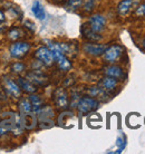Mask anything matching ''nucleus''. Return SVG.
Segmentation results:
<instances>
[{
    "mask_svg": "<svg viewBox=\"0 0 145 154\" xmlns=\"http://www.w3.org/2000/svg\"><path fill=\"white\" fill-rule=\"evenodd\" d=\"M97 107H98V100L94 97H83L77 104L78 112L83 115L95 111L97 109Z\"/></svg>",
    "mask_w": 145,
    "mask_h": 154,
    "instance_id": "f257e3e1",
    "label": "nucleus"
},
{
    "mask_svg": "<svg viewBox=\"0 0 145 154\" xmlns=\"http://www.w3.org/2000/svg\"><path fill=\"white\" fill-rule=\"evenodd\" d=\"M30 49V45L26 42H14L10 46V55L14 58H23L25 57Z\"/></svg>",
    "mask_w": 145,
    "mask_h": 154,
    "instance_id": "f03ea898",
    "label": "nucleus"
},
{
    "mask_svg": "<svg viewBox=\"0 0 145 154\" xmlns=\"http://www.w3.org/2000/svg\"><path fill=\"white\" fill-rule=\"evenodd\" d=\"M2 86H4V89L7 92L9 96L14 97V98H19L20 95H21V89H20L18 83L14 82L9 77H4Z\"/></svg>",
    "mask_w": 145,
    "mask_h": 154,
    "instance_id": "7ed1b4c3",
    "label": "nucleus"
},
{
    "mask_svg": "<svg viewBox=\"0 0 145 154\" xmlns=\"http://www.w3.org/2000/svg\"><path fill=\"white\" fill-rule=\"evenodd\" d=\"M36 58L46 66H50L55 60L53 51L48 47H40L36 50Z\"/></svg>",
    "mask_w": 145,
    "mask_h": 154,
    "instance_id": "20e7f679",
    "label": "nucleus"
},
{
    "mask_svg": "<svg viewBox=\"0 0 145 154\" xmlns=\"http://www.w3.org/2000/svg\"><path fill=\"white\" fill-rule=\"evenodd\" d=\"M123 54V47L119 45H113L111 47H107L104 51V59L107 63H115Z\"/></svg>",
    "mask_w": 145,
    "mask_h": 154,
    "instance_id": "39448f33",
    "label": "nucleus"
},
{
    "mask_svg": "<svg viewBox=\"0 0 145 154\" xmlns=\"http://www.w3.org/2000/svg\"><path fill=\"white\" fill-rule=\"evenodd\" d=\"M88 26L93 31H95L97 34L102 32L105 29L106 26V19L102 15H94L91 17V19L88 21Z\"/></svg>",
    "mask_w": 145,
    "mask_h": 154,
    "instance_id": "423d86ee",
    "label": "nucleus"
},
{
    "mask_svg": "<svg viewBox=\"0 0 145 154\" xmlns=\"http://www.w3.org/2000/svg\"><path fill=\"white\" fill-rule=\"evenodd\" d=\"M84 51L86 54L91 55V56H100L104 54V51L106 50V45H100V44H92V42H87L84 45Z\"/></svg>",
    "mask_w": 145,
    "mask_h": 154,
    "instance_id": "0eeeda50",
    "label": "nucleus"
},
{
    "mask_svg": "<svg viewBox=\"0 0 145 154\" xmlns=\"http://www.w3.org/2000/svg\"><path fill=\"white\" fill-rule=\"evenodd\" d=\"M53 51V50H51ZM54 54V58H55V60H57V64H58V67L60 68L61 70H64V72H67L72 68V63L69 62V59L66 57V55H64L63 53L60 51H53Z\"/></svg>",
    "mask_w": 145,
    "mask_h": 154,
    "instance_id": "6e6552de",
    "label": "nucleus"
},
{
    "mask_svg": "<svg viewBox=\"0 0 145 154\" xmlns=\"http://www.w3.org/2000/svg\"><path fill=\"white\" fill-rule=\"evenodd\" d=\"M54 97H55V103L59 108H67L68 106V95L66 93L65 89L63 88H58L55 94H54Z\"/></svg>",
    "mask_w": 145,
    "mask_h": 154,
    "instance_id": "1a4fd4ad",
    "label": "nucleus"
},
{
    "mask_svg": "<svg viewBox=\"0 0 145 154\" xmlns=\"http://www.w3.org/2000/svg\"><path fill=\"white\" fill-rule=\"evenodd\" d=\"M138 2V0H123L117 6V11L121 16H125L131 11V9Z\"/></svg>",
    "mask_w": 145,
    "mask_h": 154,
    "instance_id": "9d476101",
    "label": "nucleus"
},
{
    "mask_svg": "<svg viewBox=\"0 0 145 154\" xmlns=\"http://www.w3.org/2000/svg\"><path fill=\"white\" fill-rule=\"evenodd\" d=\"M28 79L34 85H40V86H44L48 83V79L47 77L42 74L40 72H32V73L28 74Z\"/></svg>",
    "mask_w": 145,
    "mask_h": 154,
    "instance_id": "9b49d317",
    "label": "nucleus"
},
{
    "mask_svg": "<svg viewBox=\"0 0 145 154\" xmlns=\"http://www.w3.org/2000/svg\"><path fill=\"white\" fill-rule=\"evenodd\" d=\"M18 85H19L20 89H23V92L28 93V94H34L37 88H36V85H34L29 79H26V78H21L19 77L18 81H17Z\"/></svg>",
    "mask_w": 145,
    "mask_h": 154,
    "instance_id": "f8f14e48",
    "label": "nucleus"
},
{
    "mask_svg": "<svg viewBox=\"0 0 145 154\" xmlns=\"http://www.w3.org/2000/svg\"><path fill=\"white\" fill-rule=\"evenodd\" d=\"M104 73H105L106 76L115 78V79H121V78L124 76L123 69L121 67H119V66H108V67L105 68Z\"/></svg>",
    "mask_w": 145,
    "mask_h": 154,
    "instance_id": "ddd939ff",
    "label": "nucleus"
},
{
    "mask_svg": "<svg viewBox=\"0 0 145 154\" xmlns=\"http://www.w3.org/2000/svg\"><path fill=\"white\" fill-rule=\"evenodd\" d=\"M31 11L35 15V17H37L39 20H45L46 19V12L45 9L42 7V5L39 1H35L32 6H31Z\"/></svg>",
    "mask_w": 145,
    "mask_h": 154,
    "instance_id": "4468645a",
    "label": "nucleus"
},
{
    "mask_svg": "<svg viewBox=\"0 0 145 154\" xmlns=\"http://www.w3.org/2000/svg\"><path fill=\"white\" fill-rule=\"evenodd\" d=\"M117 86V79L112 77H105L99 82V87H102L104 91H112Z\"/></svg>",
    "mask_w": 145,
    "mask_h": 154,
    "instance_id": "2eb2a0df",
    "label": "nucleus"
},
{
    "mask_svg": "<svg viewBox=\"0 0 145 154\" xmlns=\"http://www.w3.org/2000/svg\"><path fill=\"white\" fill-rule=\"evenodd\" d=\"M82 34L84 36V38L88 39V40L97 42V40H99V39L102 38L97 32L93 31L92 29L89 28V26H87V25H83V27H82Z\"/></svg>",
    "mask_w": 145,
    "mask_h": 154,
    "instance_id": "dca6fc26",
    "label": "nucleus"
},
{
    "mask_svg": "<svg viewBox=\"0 0 145 154\" xmlns=\"http://www.w3.org/2000/svg\"><path fill=\"white\" fill-rule=\"evenodd\" d=\"M82 5H83V0H67L65 8L69 11H76Z\"/></svg>",
    "mask_w": 145,
    "mask_h": 154,
    "instance_id": "f3484780",
    "label": "nucleus"
},
{
    "mask_svg": "<svg viewBox=\"0 0 145 154\" xmlns=\"http://www.w3.org/2000/svg\"><path fill=\"white\" fill-rule=\"evenodd\" d=\"M88 94L92 97H98V98H104L106 96V91H104L102 87H91L88 91Z\"/></svg>",
    "mask_w": 145,
    "mask_h": 154,
    "instance_id": "a211bd4d",
    "label": "nucleus"
},
{
    "mask_svg": "<svg viewBox=\"0 0 145 154\" xmlns=\"http://www.w3.org/2000/svg\"><path fill=\"white\" fill-rule=\"evenodd\" d=\"M29 102H30L31 106H32V111H38L39 108L42 107V100H40V97L37 95H31L29 97Z\"/></svg>",
    "mask_w": 145,
    "mask_h": 154,
    "instance_id": "6ab92c4d",
    "label": "nucleus"
},
{
    "mask_svg": "<svg viewBox=\"0 0 145 154\" xmlns=\"http://www.w3.org/2000/svg\"><path fill=\"white\" fill-rule=\"evenodd\" d=\"M97 0H83V6H84V10L86 12H91L95 8Z\"/></svg>",
    "mask_w": 145,
    "mask_h": 154,
    "instance_id": "aec40b11",
    "label": "nucleus"
},
{
    "mask_svg": "<svg viewBox=\"0 0 145 154\" xmlns=\"http://www.w3.org/2000/svg\"><path fill=\"white\" fill-rule=\"evenodd\" d=\"M23 35V32L20 30V29H18V28H14V29H11V30L8 32V36H9V38L14 39V40L20 38V37H21Z\"/></svg>",
    "mask_w": 145,
    "mask_h": 154,
    "instance_id": "412c9836",
    "label": "nucleus"
},
{
    "mask_svg": "<svg viewBox=\"0 0 145 154\" xmlns=\"http://www.w3.org/2000/svg\"><path fill=\"white\" fill-rule=\"evenodd\" d=\"M116 145H117V151H115L116 153H121L124 147H125L126 143H125V137L124 136H119L117 140H116Z\"/></svg>",
    "mask_w": 145,
    "mask_h": 154,
    "instance_id": "4be33fe9",
    "label": "nucleus"
},
{
    "mask_svg": "<svg viewBox=\"0 0 145 154\" xmlns=\"http://www.w3.org/2000/svg\"><path fill=\"white\" fill-rule=\"evenodd\" d=\"M25 68H26V66L23 65V63H16V64H14L11 67V69L14 73H17L19 74L21 73V72H23L25 70Z\"/></svg>",
    "mask_w": 145,
    "mask_h": 154,
    "instance_id": "5701e85b",
    "label": "nucleus"
},
{
    "mask_svg": "<svg viewBox=\"0 0 145 154\" xmlns=\"http://www.w3.org/2000/svg\"><path fill=\"white\" fill-rule=\"evenodd\" d=\"M135 14L137 16H145V2L143 5H141V6L136 9Z\"/></svg>",
    "mask_w": 145,
    "mask_h": 154,
    "instance_id": "b1692460",
    "label": "nucleus"
},
{
    "mask_svg": "<svg viewBox=\"0 0 145 154\" xmlns=\"http://www.w3.org/2000/svg\"><path fill=\"white\" fill-rule=\"evenodd\" d=\"M25 26H26L27 28H29V29H30V30H32V31L36 30L35 23H32V21H30V20H26V21H25Z\"/></svg>",
    "mask_w": 145,
    "mask_h": 154,
    "instance_id": "393cba45",
    "label": "nucleus"
},
{
    "mask_svg": "<svg viewBox=\"0 0 145 154\" xmlns=\"http://www.w3.org/2000/svg\"><path fill=\"white\" fill-rule=\"evenodd\" d=\"M5 19H6V17H5L4 12H2L1 10H0V23H4Z\"/></svg>",
    "mask_w": 145,
    "mask_h": 154,
    "instance_id": "a878e982",
    "label": "nucleus"
},
{
    "mask_svg": "<svg viewBox=\"0 0 145 154\" xmlns=\"http://www.w3.org/2000/svg\"><path fill=\"white\" fill-rule=\"evenodd\" d=\"M4 133H6V130H5V128L2 126H0V136L4 134Z\"/></svg>",
    "mask_w": 145,
    "mask_h": 154,
    "instance_id": "bb28decb",
    "label": "nucleus"
},
{
    "mask_svg": "<svg viewBox=\"0 0 145 154\" xmlns=\"http://www.w3.org/2000/svg\"><path fill=\"white\" fill-rule=\"evenodd\" d=\"M143 47L145 48V39H144V42H143Z\"/></svg>",
    "mask_w": 145,
    "mask_h": 154,
    "instance_id": "cd10ccee",
    "label": "nucleus"
},
{
    "mask_svg": "<svg viewBox=\"0 0 145 154\" xmlns=\"http://www.w3.org/2000/svg\"><path fill=\"white\" fill-rule=\"evenodd\" d=\"M1 31H2V28H1V26H0V32H1Z\"/></svg>",
    "mask_w": 145,
    "mask_h": 154,
    "instance_id": "c85d7f7f",
    "label": "nucleus"
},
{
    "mask_svg": "<svg viewBox=\"0 0 145 154\" xmlns=\"http://www.w3.org/2000/svg\"><path fill=\"white\" fill-rule=\"evenodd\" d=\"M55 1H63V0H55Z\"/></svg>",
    "mask_w": 145,
    "mask_h": 154,
    "instance_id": "c756f323",
    "label": "nucleus"
},
{
    "mask_svg": "<svg viewBox=\"0 0 145 154\" xmlns=\"http://www.w3.org/2000/svg\"><path fill=\"white\" fill-rule=\"evenodd\" d=\"M0 98H1V95H0Z\"/></svg>",
    "mask_w": 145,
    "mask_h": 154,
    "instance_id": "7c9ffc66",
    "label": "nucleus"
},
{
    "mask_svg": "<svg viewBox=\"0 0 145 154\" xmlns=\"http://www.w3.org/2000/svg\"><path fill=\"white\" fill-rule=\"evenodd\" d=\"M0 1H2V0H0Z\"/></svg>",
    "mask_w": 145,
    "mask_h": 154,
    "instance_id": "2f4dec72",
    "label": "nucleus"
}]
</instances>
